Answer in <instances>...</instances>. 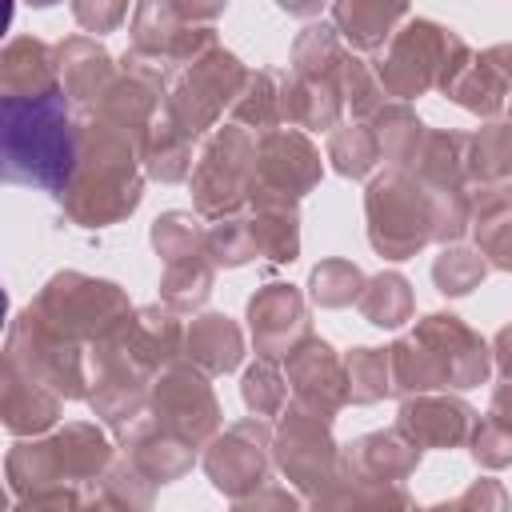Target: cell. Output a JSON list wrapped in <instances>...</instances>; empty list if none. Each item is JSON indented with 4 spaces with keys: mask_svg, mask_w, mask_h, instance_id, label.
Here are the masks:
<instances>
[{
    "mask_svg": "<svg viewBox=\"0 0 512 512\" xmlns=\"http://www.w3.org/2000/svg\"><path fill=\"white\" fill-rule=\"evenodd\" d=\"M136 152L140 140L104 120H88L84 128H76V172L64 192V208L76 224L100 228L140 204Z\"/></svg>",
    "mask_w": 512,
    "mask_h": 512,
    "instance_id": "6da1fadb",
    "label": "cell"
},
{
    "mask_svg": "<svg viewBox=\"0 0 512 512\" xmlns=\"http://www.w3.org/2000/svg\"><path fill=\"white\" fill-rule=\"evenodd\" d=\"M392 392L424 396L436 388H472L488 376V344L460 320L432 312L392 348Z\"/></svg>",
    "mask_w": 512,
    "mask_h": 512,
    "instance_id": "7a4b0ae2",
    "label": "cell"
},
{
    "mask_svg": "<svg viewBox=\"0 0 512 512\" xmlns=\"http://www.w3.org/2000/svg\"><path fill=\"white\" fill-rule=\"evenodd\" d=\"M4 172L64 200L76 172V128L64 92L36 100H4Z\"/></svg>",
    "mask_w": 512,
    "mask_h": 512,
    "instance_id": "3957f363",
    "label": "cell"
},
{
    "mask_svg": "<svg viewBox=\"0 0 512 512\" xmlns=\"http://www.w3.org/2000/svg\"><path fill=\"white\" fill-rule=\"evenodd\" d=\"M468 60L472 52L456 32L440 28L436 20L408 16L404 28H396V36L388 40V52L376 60V80L388 96L412 100L428 88L448 92V84L460 76Z\"/></svg>",
    "mask_w": 512,
    "mask_h": 512,
    "instance_id": "277c9868",
    "label": "cell"
},
{
    "mask_svg": "<svg viewBox=\"0 0 512 512\" xmlns=\"http://www.w3.org/2000/svg\"><path fill=\"white\" fill-rule=\"evenodd\" d=\"M368 240L380 256L404 260L436 240V192L424 188L412 172L388 168L368 184Z\"/></svg>",
    "mask_w": 512,
    "mask_h": 512,
    "instance_id": "5b68a950",
    "label": "cell"
},
{
    "mask_svg": "<svg viewBox=\"0 0 512 512\" xmlns=\"http://www.w3.org/2000/svg\"><path fill=\"white\" fill-rule=\"evenodd\" d=\"M32 312L64 340H104L112 336L132 312L128 296L108 280H88L80 272H60L36 296Z\"/></svg>",
    "mask_w": 512,
    "mask_h": 512,
    "instance_id": "8992f818",
    "label": "cell"
},
{
    "mask_svg": "<svg viewBox=\"0 0 512 512\" xmlns=\"http://www.w3.org/2000/svg\"><path fill=\"white\" fill-rule=\"evenodd\" d=\"M244 80H248V68L232 52L212 44L204 56H196L188 68H180L172 76V84L164 92V116L184 136H200L220 120L224 108H232Z\"/></svg>",
    "mask_w": 512,
    "mask_h": 512,
    "instance_id": "52a82bcc",
    "label": "cell"
},
{
    "mask_svg": "<svg viewBox=\"0 0 512 512\" xmlns=\"http://www.w3.org/2000/svg\"><path fill=\"white\" fill-rule=\"evenodd\" d=\"M252 188H256V140L240 124L216 128L192 172L196 212L216 220L236 216V208L252 200Z\"/></svg>",
    "mask_w": 512,
    "mask_h": 512,
    "instance_id": "ba28073f",
    "label": "cell"
},
{
    "mask_svg": "<svg viewBox=\"0 0 512 512\" xmlns=\"http://www.w3.org/2000/svg\"><path fill=\"white\" fill-rule=\"evenodd\" d=\"M152 424L188 448H204L216 428H220V404L204 380L200 368L192 364H168L160 380L152 384Z\"/></svg>",
    "mask_w": 512,
    "mask_h": 512,
    "instance_id": "9c48e42d",
    "label": "cell"
},
{
    "mask_svg": "<svg viewBox=\"0 0 512 512\" xmlns=\"http://www.w3.org/2000/svg\"><path fill=\"white\" fill-rule=\"evenodd\" d=\"M332 420L300 408V404H288L284 420H280V432L272 440V456L280 464V472L308 496H316L320 488H328L340 472V448L328 432Z\"/></svg>",
    "mask_w": 512,
    "mask_h": 512,
    "instance_id": "30bf717a",
    "label": "cell"
},
{
    "mask_svg": "<svg viewBox=\"0 0 512 512\" xmlns=\"http://www.w3.org/2000/svg\"><path fill=\"white\" fill-rule=\"evenodd\" d=\"M268 456H272V432L264 420H240L224 436H216L204 452V472L224 496H252L268 480Z\"/></svg>",
    "mask_w": 512,
    "mask_h": 512,
    "instance_id": "8fae6325",
    "label": "cell"
},
{
    "mask_svg": "<svg viewBox=\"0 0 512 512\" xmlns=\"http://www.w3.org/2000/svg\"><path fill=\"white\" fill-rule=\"evenodd\" d=\"M320 180V152L296 128H272L256 140V188L300 200ZM252 188V192H256Z\"/></svg>",
    "mask_w": 512,
    "mask_h": 512,
    "instance_id": "7c38bea8",
    "label": "cell"
},
{
    "mask_svg": "<svg viewBox=\"0 0 512 512\" xmlns=\"http://www.w3.org/2000/svg\"><path fill=\"white\" fill-rule=\"evenodd\" d=\"M252 344L260 360H288L308 340V308L292 284H268L248 300Z\"/></svg>",
    "mask_w": 512,
    "mask_h": 512,
    "instance_id": "4fadbf2b",
    "label": "cell"
},
{
    "mask_svg": "<svg viewBox=\"0 0 512 512\" xmlns=\"http://www.w3.org/2000/svg\"><path fill=\"white\" fill-rule=\"evenodd\" d=\"M288 384H292V404L332 420L348 404V376L344 360L316 336H308L292 356H288Z\"/></svg>",
    "mask_w": 512,
    "mask_h": 512,
    "instance_id": "5bb4252c",
    "label": "cell"
},
{
    "mask_svg": "<svg viewBox=\"0 0 512 512\" xmlns=\"http://www.w3.org/2000/svg\"><path fill=\"white\" fill-rule=\"evenodd\" d=\"M476 412L456 396H404L396 412V432L416 448H456L472 440Z\"/></svg>",
    "mask_w": 512,
    "mask_h": 512,
    "instance_id": "9a60e30c",
    "label": "cell"
},
{
    "mask_svg": "<svg viewBox=\"0 0 512 512\" xmlns=\"http://www.w3.org/2000/svg\"><path fill=\"white\" fill-rule=\"evenodd\" d=\"M416 464H420V448L408 444L396 428L360 436L356 444H348L340 452V468L360 480H372V484H400L404 476L416 472Z\"/></svg>",
    "mask_w": 512,
    "mask_h": 512,
    "instance_id": "2e32d148",
    "label": "cell"
},
{
    "mask_svg": "<svg viewBox=\"0 0 512 512\" xmlns=\"http://www.w3.org/2000/svg\"><path fill=\"white\" fill-rule=\"evenodd\" d=\"M0 80H4V100H36L64 92L60 72H56V52L40 40H12L0 56Z\"/></svg>",
    "mask_w": 512,
    "mask_h": 512,
    "instance_id": "e0dca14e",
    "label": "cell"
},
{
    "mask_svg": "<svg viewBox=\"0 0 512 512\" xmlns=\"http://www.w3.org/2000/svg\"><path fill=\"white\" fill-rule=\"evenodd\" d=\"M476 248L488 264L512 272V200L504 184H468Z\"/></svg>",
    "mask_w": 512,
    "mask_h": 512,
    "instance_id": "ac0fdd59",
    "label": "cell"
},
{
    "mask_svg": "<svg viewBox=\"0 0 512 512\" xmlns=\"http://www.w3.org/2000/svg\"><path fill=\"white\" fill-rule=\"evenodd\" d=\"M248 228H252V240H256V252L284 264V260H296L300 252V216H296V200L288 196H276V192H252L248 200Z\"/></svg>",
    "mask_w": 512,
    "mask_h": 512,
    "instance_id": "d6986e66",
    "label": "cell"
},
{
    "mask_svg": "<svg viewBox=\"0 0 512 512\" xmlns=\"http://www.w3.org/2000/svg\"><path fill=\"white\" fill-rule=\"evenodd\" d=\"M124 448H128V460H132L152 484H168V480L184 476V472L192 468V452H196V448H188L184 440L160 432V428H156L152 420H144V416L124 428Z\"/></svg>",
    "mask_w": 512,
    "mask_h": 512,
    "instance_id": "ffe728a7",
    "label": "cell"
},
{
    "mask_svg": "<svg viewBox=\"0 0 512 512\" xmlns=\"http://www.w3.org/2000/svg\"><path fill=\"white\" fill-rule=\"evenodd\" d=\"M56 72H60L64 96L76 104H96L100 92L112 84V60L88 36H72L56 48Z\"/></svg>",
    "mask_w": 512,
    "mask_h": 512,
    "instance_id": "44dd1931",
    "label": "cell"
},
{
    "mask_svg": "<svg viewBox=\"0 0 512 512\" xmlns=\"http://www.w3.org/2000/svg\"><path fill=\"white\" fill-rule=\"evenodd\" d=\"M308 512H416V508L400 484H372L340 468L336 480L312 496Z\"/></svg>",
    "mask_w": 512,
    "mask_h": 512,
    "instance_id": "7402d4cb",
    "label": "cell"
},
{
    "mask_svg": "<svg viewBox=\"0 0 512 512\" xmlns=\"http://www.w3.org/2000/svg\"><path fill=\"white\" fill-rule=\"evenodd\" d=\"M408 4H384V0H340L332 4V28L352 48H384V40L396 36V24L408 20Z\"/></svg>",
    "mask_w": 512,
    "mask_h": 512,
    "instance_id": "603a6c76",
    "label": "cell"
},
{
    "mask_svg": "<svg viewBox=\"0 0 512 512\" xmlns=\"http://www.w3.org/2000/svg\"><path fill=\"white\" fill-rule=\"evenodd\" d=\"M340 84L336 80H308V76H288L280 88V120L292 128H336L340 120Z\"/></svg>",
    "mask_w": 512,
    "mask_h": 512,
    "instance_id": "cb8c5ba5",
    "label": "cell"
},
{
    "mask_svg": "<svg viewBox=\"0 0 512 512\" xmlns=\"http://www.w3.org/2000/svg\"><path fill=\"white\" fill-rule=\"evenodd\" d=\"M468 144L464 132H424L416 152V180L436 192H464L468 188Z\"/></svg>",
    "mask_w": 512,
    "mask_h": 512,
    "instance_id": "d4e9b609",
    "label": "cell"
},
{
    "mask_svg": "<svg viewBox=\"0 0 512 512\" xmlns=\"http://www.w3.org/2000/svg\"><path fill=\"white\" fill-rule=\"evenodd\" d=\"M184 348H188V360L200 368V372H232L244 356V340H240V328L220 316V312H208V316H196L192 328L184 332Z\"/></svg>",
    "mask_w": 512,
    "mask_h": 512,
    "instance_id": "484cf974",
    "label": "cell"
},
{
    "mask_svg": "<svg viewBox=\"0 0 512 512\" xmlns=\"http://www.w3.org/2000/svg\"><path fill=\"white\" fill-rule=\"evenodd\" d=\"M140 160L156 180H184L192 168V136H184L168 116H160L140 144Z\"/></svg>",
    "mask_w": 512,
    "mask_h": 512,
    "instance_id": "4316f807",
    "label": "cell"
},
{
    "mask_svg": "<svg viewBox=\"0 0 512 512\" xmlns=\"http://www.w3.org/2000/svg\"><path fill=\"white\" fill-rule=\"evenodd\" d=\"M344 48H340V32L328 24H312L296 36L292 44V76H308V80H336L340 84V64H344Z\"/></svg>",
    "mask_w": 512,
    "mask_h": 512,
    "instance_id": "83f0119b",
    "label": "cell"
},
{
    "mask_svg": "<svg viewBox=\"0 0 512 512\" xmlns=\"http://www.w3.org/2000/svg\"><path fill=\"white\" fill-rule=\"evenodd\" d=\"M444 96H452V100H456L460 108H468V112L496 116V112L504 108L508 88H504V80L496 76V68H492L484 56H472V60L460 68V76L448 84Z\"/></svg>",
    "mask_w": 512,
    "mask_h": 512,
    "instance_id": "f1b7e54d",
    "label": "cell"
},
{
    "mask_svg": "<svg viewBox=\"0 0 512 512\" xmlns=\"http://www.w3.org/2000/svg\"><path fill=\"white\" fill-rule=\"evenodd\" d=\"M356 304L376 328H400L404 320H412V288H408V280L400 272L372 276Z\"/></svg>",
    "mask_w": 512,
    "mask_h": 512,
    "instance_id": "f546056e",
    "label": "cell"
},
{
    "mask_svg": "<svg viewBox=\"0 0 512 512\" xmlns=\"http://www.w3.org/2000/svg\"><path fill=\"white\" fill-rule=\"evenodd\" d=\"M372 132H376L380 156H384V160H392L396 168L412 164V160H416V152H420V140H424V124H420V120H416V112H412V108H404V104H388V108H380V112H376Z\"/></svg>",
    "mask_w": 512,
    "mask_h": 512,
    "instance_id": "4dcf8cb0",
    "label": "cell"
},
{
    "mask_svg": "<svg viewBox=\"0 0 512 512\" xmlns=\"http://www.w3.org/2000/svg\"><path fill=\"white\" fill-rule=\"evenodd\" d=\"M152 244H156L160 260H164V268L196 260V256H208V232L188 212H164L152 224Z\"/></svg>",
    "mask_w": 512,
    "mask_h": 512,
    "instance_id": "1f68e13d",
    "label": "cell"
},
{
    "mask_svg": "<svg viewBox=\"0 0 512 512\" xmlns=\"http://www.w3.org/2000/svg\"><path fill=\"white\" fill-rule=\"evenodd\" d=\"M344 376H348V400L372 404L384 392H392V356L384 348H356L344 356Z\"/></svg>",
    "mask_w": 512,
    "mask_h": 512,
    "instance_id": "d6a6232c",
    "label": "cell"
},
{
    "mask_svg": "<svg viewBox=\"0 0 512 512\" xmlns=\"http://www.w3.org/2000/svg\"><path fill=\"white\" fill-rule=\"evenodd\" d=\"M328 160L336 164L340 176H368L372 164L380 160V144H376V132L372 124H344L328 136Z\"/></svg>",
    "mask_w": 512,
    "mask_h": 512,
    "instance_id": "836d02e7",
    "label": "cell"
},
{
    "mask_svg": "<svg viewBox=\"0 0 512 512\" xmlns=\"http://www.w3.org/2000/svg\"><path fill=\"white\" fill-rule=\"evenodd\" d=\"M232 120L264 128V132H272L280 124V92H276L272 72H248L240 96L232 100Z\"/></svg>",
    "mask_w": 512,
    "mask_h": 512,
    "instance_id": "e575fe53",
    "label": "cell"
},
{
    "mask_svg": "<svg viewBox=\"0 0 512 512\" xmlns=\"http://www.w3.org/2000/svg\"><path fill=\"white\" fill-rule=\"evenodd\" d=\"M364 284L368 280L360 276V268L352 260H324V264L312 268V280H308L312 300L324 304V308H344V304L360 300Z\"/></svg>",
    "mask_w": 512,
    "mask_h": 512,
    "instance_id": "d590c367",
    "label": "cell"
},
{
    "mask_svg": "<svg viewBox=\"0 0 512 512\" xmlns=\"http://www.w3.org/2000/svg\"><path fill=\"white\" fill-rule=\"evenodd\" d=\"M488 272V260L472 248H444V256H436L432 264V280L444 296H464L472 292Z\"/></svg>",
    "mask_w": 512,
    "mask_h": 512,
    "instance_id": "8d00e7d4",
    "label": "cell"
},
{
    "mask_svg": "<svg viewBox=\"0 0 512 512\" xmlns=\"http://www.w3.org/2000/svg\"><path fill=\"white\" fill-rule=\"evenodd\" d=\"M340 96L348 100L352 116H376L384 108V88L376 80V68H368L364 60H356L352 52L340 64Z\"/></svg>",
    "mask_w": 512,
    "mask_h": 512,
    "instance_id": "74e56055",
    "label": "cell"
},
{
    "mask_svg": "<svg viewBox=\"0 0 512 512\" xmlns=\"http://www.w3.org/2000/svg\"><path fill=\"white\" fill-rule=\"evenodd\" d=\"M100 496L120 512H148L152 508V480L132 460H120L116 468H108Z\"/></svg>",
    "mask_w": 512,
    "mask_h": 512,
    "instance_id": "f35d334b",
    "label": "cell"
},
{
    "mask_svg": "<svg viewBox=\"0 0 512 512\" xmlns=\"http://www.w3.org/2000/svg\"><path fill=\"white\" fill-rule=\"evenodd\" d=\"M240 392H244V404H248L256 416H276V412H284V404H288V384H284V376L276 372L272 360H256V364L244 372Z\"/></svg>",
    "mask_w": 512,
    "mask_h": 512,
    "instance_id": "ab89813d",
    "label": "cell"
},
{
    "mask_svg": "<svg viewBox=\"0 0 512 512\" xmlns=\"http://www.w3.org/2000/svg\"><path fill=\"white\" fill-rule=\"evenodd\" d=\"M208 252L216 264H244L256 256V240L248 228V216H224L208 228Z\"/></svg>",
    "mask_w": 512,
    "mask_h": 512,
    "instance_id": "60d3db41",
    "label": "cell"
},
{
    "mask_svg": "<svg viewBox=\"0 0 512 512\" xmlns=\"http://www.w3.org/2000/svg\"><path fill=\"white\" fill-rule=\"evenodd\" d=\"M472 456L484 468H504L512 464V424L496 420L492 412L472 428Z\"/></svg>",
    "mask_w": 512,
    "mask_h": 512,
    "instance_id": "b9f144b4",
    "label": "cell"
},
{
    "mask_svg": "<svg viewBox=\"0 0 512 512\" xmlns=\"http://www.w3.org/2000/svg\"><path fill=\"white\" fill-rule=\"evenodd\" d=\"M496 364H500V384L492 392V416L512 424V328L496 332Z\"/></svg>",
    "mask_w": 512,
    "mask_h": 512,
    "instance_id": "7bdbcfd3",
    "label": "cell"
},
{
    "mask_svg": "<svg viewBox=\"0 0 512 512\" xmlns=\"http://www.w3.org/2000/svg\"><path fill=\"white\" fill-rule=\"evenodd\" d=\"M456 504L464 512H508V492L500 488V480H476L460 492Z\"/></svg>",
    "mask_w": 512,
    "mask_h": 512,
    "instance_id": "ee69618b",
    "label": "cell"
},
{
    "mask_svg": "<svg viewBox=\"0 0 512 512\" xmlns=\"http://www.w3.org/2000/svg\"><path fill=\"white\" fill-rule=\"evenodd\" d=\"M232 512H300L296 496L288 488H276V484H264L256 488L252 496H240Z\"/></svg>",
    "mask_w": 512,
    "mask_h": 512,
    "instance_id": "f6af8a7d",
    "label": "cell"
},
{
    "mask_svg": "<svg viewBox=\"0 0 512 512\" xmlns=\"http://www.w3.org/2000/svg\"><path fill=\"white\" fill-rule=\"evenodd\" d=\"M72 12H76V20L84 24V32H108V28H116V24L128 16L124 4H76Z\"/></svg>",
    "mask_w": 512,
    "mask_h": 512,
    "instance_id": "bcb514c9",
    "label": "cell"
},
{
    "mask_svg": "<svg viewBox=\"0 0 512 512\" xmlns=\"http://www.w3.org/2000/svg\"><path fill=\"white\" fill-rule=\"evenodd\" d=\"M12 512H24V508H12ZM28 512H80V500L72 488H44L28 496Z\"/></svg>",
    "mask_w": 512,
    "mask_h": 512,
    "instance_id": "7dc6e473",
    "label": "cell"
},
{
    "mask_svg": "<svg viewBox=\"0 0 512 512\" xmlns=\"http://www.w3.org/2000/svg\"><path fill=\"white\" fill-rule=\"evenodd\" d=\"M484 60L496 68V76L504 80V88L512 92V44H496V48H488L484 52Z\"/></svg>",
    "mask_w": 512,
    "mask_h": 512,
    "instance_id": "c3c4849f",
    "label": "cell"
},
{
    "mask_svg": "<svg viewBox=\"0 0 512 512\" xmlns=\"http://www.w3.org/2000/svg\"><path fill=\"white\" fill-rule=\"evenodd\" d=\"M420 512H464V508L452 500V504H432V508H420Z\"/></svg>",
    "mask_w": 512,
    "mask_h": 512,
    "instance_id": "681fc988",
    "label": "cell"
},
{
    "mask_svg": "<svg viewBox=\"0 0 512 512\" xmlns=\"http://www.w3.org/2000/svg\"><path fill=\"white\" fill-rule=\"evenodd\" d=\"M508 124H512V112H508Z\"/></svg>",
    "mask_w": 512,
    "mask_h": 512,
    "instance_id": "f907efd6",
    "label": "cell"
}]
</instances>
